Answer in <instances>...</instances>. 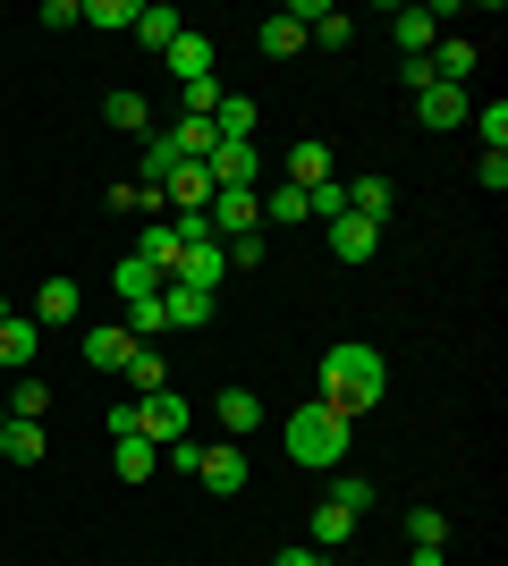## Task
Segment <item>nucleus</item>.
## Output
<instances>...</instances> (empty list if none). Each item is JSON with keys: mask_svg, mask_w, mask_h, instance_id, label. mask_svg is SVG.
Returning a JSON list of instances; mask_svg holds the SVG:
<instances>
[{"mask_svg": "<svg viewBox=\"0 0 508 566\" xmlns=\"http://www.w3.org/2000/svg\"><path fill=\"white\" fill-rule=\"evenodd\" d=\"M0 406H9V423H43L51 389H43V380H34V373H25V380H18V389H9V398H0Z\"/></svg>", "mask_w": 508, "mask_h": 566, "instance_id": "26", "label": "nucleus"}, {"mask_svg": "<svg viewBox=\"0 0 508 566\" xmlns=\"http://www.w3.org/2000/svg\"><path fill=\"white\" fill-rule=\"evenodd\" d=\"M220 262H238V271H255V262H263V237H255V229H246V237H229V254H220Z\"/></svg>", "mask_w": 508, "mask_h": 566, "instance_id": "36", "label": "nucleus"}, {"mask_svg": "<svg viewBox=\"0 0 508 566\" xmlns=\"http://www.w3.org/2000/svg\"><path fill=\"white\" fill-rule=\"evenodd\" d=\"M305 43H331V51H339V43H356V18H348V9H322V18L305 25Z\"/></svg>", "mask_w": 508, "mask_h": 566, "instance_id": "32", "label": "nucleus"}, {"mask_svg": "<svg viewBox=\"0 0 508 566\" xmlns=\"http://www.w3.org/2000/svg\"><path fill=\"white\" fill-rule=\"evenodd\" d=\"M390 34H398V51H407V60H424V51L440 43V18H433V9H398V18H390Z\"/></svg>", "mask_w": 508, "mask_h": 566, "instance_id": "16", "label": "nucleus"}, {"mask_svg": "<svg viewBox=\"0 0 508 566\" xmlns=\"http://www.w3.org/2000/svg\"><path fill=\"white\" fill-rule=\"evenodd\" d=\"M415 566H449V558H440V549H415Z\"/></svg>", "mask_w": 508, "mask_h": 566, "instance_id": "39", "label": "nucleus"}, {"mask_svg": "<svg viewBox=\"0 0 508 566\" xmlns=\"http://www.w3.org/2000/svg\"><path fill=\"white\" fill-rule=\"evenodd\" d=\"M373 245H382V229H373V220H356V212L331 220V254L348 262V271H356V262H373Z\"/></svg>", "mask_w": 508, "mask_h": 566, "instance_id": "11", "label": "nucleus"}, {"mask_svg": "<svg viewBox=\"0 0 508 566\" xmlns=\"http://www.w3.org/2000/svg\"><path fill=\"white\" fill-rule=\"evenodd\" d=\"M390 203H398V195H390V178H356V187H348V212L373 220V229L390 220Z\"/></svg>", "mask_w": 508, "mask_h": 566, "instance_id": "21", "label": "nucleus"}, {"mask_svg": "<svg viewBox=\"0 0 508 566\" xmlns=\"http://www.w3.org/2000/svg\"><path fill=\"white\" fill-rule=\"evenodd\" d=\"M153 203H169V212H204V203H212V178H204V161H178L162 178V195H153Z\"/></svg>", "mask_w": 508, "mask_h": 566, "instance_id": "8", "label": "nucleus"}, {"mask_svg": "<svg viewBox=\"0 0 508 566\" xmlns=\"http://www.w3.org/2000/svg\"><path fill=\"white\" fill-rule=\"evenodd\" d=\"M415 118H424V127H466L475 102H466V85H424V94H415Z\"/></svg>", "mask_w": 508, "mask_h": 566, "instance_id": "9", "label": "nucleus"}, {"mask_svg": "<svg viewBox=\"0 0 508 566\" xmlns=\"http://www.w3.org/2000/svg\"><path fill=\"white\" fill-rule=\"evenodd\" d=\"M195 482L212 499H229V491H246V449H204V465H195Z\"/></svg>", "mask_w": 508, "mask_h": 566, "instance_id": "13", "label": "nucleus"}, {"mask_svg": "<svg viewBox=\"0 0 508 566\" xmlns=\"http://www.w3.org/2000/svg\"><path fill=\"white\" fill-rule=\"evenodd\" d=\"M127 389H136V398L169 389V364H162V347H136V355H127Z\"/></svg>", "mask_w": 508, "mask_h": 566, "instance_id": "25", "label": "nucleus"}, {"mask_svg": "<svg viewBox=\"0 0 508 566\" xmlns=\"http://www.w3.org/2000/svg\"><path fill=\"white\" fill-rule=\"evenodd\" d=\"M0 423H9V406H0Z\"/></svg>", "mask_w": 508, "mask_h": 566, "instance_id": "40", "label": "nucleus"}, {"mask_svg": "<svg viewBox=\"0 0 508 566\" xmlns=\"http://www.w3.org/2000/svg\"><path fill=\"white\" fill-rule=\"evenodd\" d=\"M136 431H145L153 449H162V440H187V398H178V389H153V398H136Z\"/></svg>", "mask_w": 508, "mask_h": 566, "instance_id": "4", "label": "nucleus"}, {"mask_svg": "<svg viewBox=\"0 0 508 566\" xmlns=\"http://www.w3.org/2000/svg\"><path fill=\"white\" fill-rule=\"evenodd\" d=\"M263 51H271V60H297V51H305V25H297L289 9H280V18L263 25Z\"/></svg>", "mask_w": 508, "mask_h": 566, "instance_id": "31", "label": "nucleus"}, {"mask_svg": "<svg viewBox=\"0 0 508 566\" xmlns=\"http://www.w3.org/2000/svg\"><path fill=\"white\" fill-rule=\"evenodd\" d=\"M322 566H339V558H322Z\"/></svg>", "mask_w": 508, "mask_h": 566, "instance_id": "41", "label": "nucleus"}, {"mask_svg": "<svg viewBox=\"0 0 508 566\" xmlns=\"http://www.w3.org/2000/svg\"><path fill=\"white\" fill-rule=\"evenodd\" d=\"M280 566H322V549H280Z\"/></svg>", "mask_w": 508, "mask_h": 566, "instance_id": "38", "label": "nucleus"}, {"mask_svg": "<svg viewBox=\"0 0 508 566\" xmlns=\"http://www.w3.org/2000/svg\"><path fill=\"white\" fill-rule=\"evenodd\" d=\"M120 296H127V305H136V296H162V280H153L145 262L127 254V262H120Z\"/></svg>", "mask_w": 508, "mask_h": 566, "instance_id": "35", "label": "nucleus"}, {"mask_svg": "<svg viewBox=\"0 0 508 566\" xmlns=\"http://www.w3.org/2000/svg\"><path fill=\"white\" fill-rule=\"evenodd\" d=\"M220 423H229V431H255V423H263V398H255V389H220Z\"/></svg>", "mask_w": 508, "mask_h": 566, "instance_id": "30", "label": "nucleus"}, {"mask_svg": "<svg viewBox=\"0 0 508 566\" xmlns=\"http://www.w3.org/2000/svg\"><path fill=\"white\" fill-rule=\"evenodd\" d=\"M136 262H145L153 280H169V271H178V220H169V229H145V237H136Z\"/></svg>", "mask_w": 508, "mask_h": 566, "instance_id": "19", "label": "nucleus"}, {"mask_svg": "<svg viewBox=\"0 0 508 566\" xmlns=\"http://www.w3.org/2000/svg\"><path fill=\"white\" fill-rule=\"evenodd\" d=\"M204 178H212V187H255V178H263V153H255V144H212V153H204Z\"/></svg>", "mask_w": 508, "mask_h": 566, "instance_id": "6", "label": "nucleus"}, {"mask_svg": "<svg viewBox=\"0 0 508 566\" xmlns=\"http://www.w3.org/2000/svg\"><path fill=\"white\" fill-rule=\"evenodd\" d=\"M263 220H271V229H297V220H314V212H305V187H271V195H263Z\"/></svg>", "mask_w": 508, "mask_h": 566, "instance_id": "28", "label": "nucleus"}, {"mask_svg": "<svg viewBox=\"0 0 508 566\" xmlns=\"http://www.w3.org/2000/svg\"><path fill=\"white\" fill-rule=\"evenodd\" d=\"M162 60H169V76H178V94H187V85H204V76H212L220 51H212V34H204V25H178V43H169Z\"/></svg>", "mask_w": 508, "mask_h": 566, "instance_id": "3", "label": "nucleus"}, {"mask_svg": "<svg viewBox=\"0 0 508 566\" xmlns=\"http://www.w3.org/2000/svg\"><path fill=\"white\" fill-rule=\"evenodd\" d=\"M162 449H169V473H187V482H195V465H204V449H195V440H162Z\"/></svg>", "mask_w": 508, "mask_h": 566, "instance_id": "37", "label": "nucleus"}, {"mask_svg": "<svg viewBox=\"0 0 508 566\" xmlns=\"http://www.w3.org/2000/svg\"><path fill=\"white\" fill-rule=\"evenodd\" d=\"M348 431H356V423H348V415H339V406H297V415H289V465H314V473H331L339 465V457H348Z\"/></svg>", "mask_w": 508, "mask_h": 566, "instance_id": "2", "label": "nucleus"}, {"mask_svg": "<svg viewBox=\"0 0 508 566\" xmlns=\"http://www.w3.org/2000/svg\"><path fill=\"white\" fill-rule=\"evenodd\" d=\"M178 25H187L178 9H162V0H136V34H145V51H169V43H178Z\"/></svg>", "mask_w": 508, "mask_h": 566, "instance_id": "18", "label": "nucleus"}, {"mask_svg": "<svg viewBox=\"0 0 508 566\" xmlns=\"http://www.w3.org/2000/svg\"><path fill=\"white\" fill-rule=\"evenodd\" d=\"M382 389H390V373H382V355L364 347V338H348V347L322 355V406H339L348 423H356V415H373V406H382Z\"/></svg>", "mask_w": 508, "mask_h": 566, "instance_id": "1", "label": "nucleus"}, {"mask_svg": "<svg viewBox=\"0 0 508 566\" xmlns=\"http://www.w3.org/2000/svg\"><path fill=\"white\" fill-rule=\"evenodd\" d=\"M127 355H136V338H127L120 322H102V331H85V364H94V373H127Z\"/></svg>", "mask_w": 508, "mask_h": 566, "instance_id": "15", "label": "nucleus"}, {"mask_svg": "<svg viewBox=\"0 0 508 566\" xmlns=\"http://www.w3.org/2000/svg\"><path fill=\"white\" fill-rule=\"evenodd\" d=\"M162 305H169V331H204L220 296H212V287H178V280H169V287H162Z\"/></svg>", "mask_w": 508, "mask_h": 566, "instance_id": "12", "label": "nucleus"}, {"mask_svg": "<svg viewBox=\"0 0 508 566\" xmlns=\"http://www.w3.org/2000/svg\"><path fill=\"white\" fill-rule=\"evenodd\" d=\"M407 542L415 549H449V516H440V507H407Z\"/></svg>", "mask_w": 508, "mask_h": 566, "instance_id": "29", "label": "nucleus"}, {"mask_svg": "<svg viewBox=\"0 0 508 566\" xmlns=\"http://www.w3.org/2000/svg\"><path fill=\"white\" fill-rule=\"evenodd\" d=\"M111 473H120V482H153V440L145 431H127L120 449H111Z\"/></svg>", "mask_w": 508, "mask_h": 566, "instance_id": "23", "label": "nucleus"}, {"mask_svg": "<svg viewBox=\"0 0 508 566\" xmlns=\"http://www.w3.org/2000/svg\"><path fill=\"white\" fill-rule=\"evenodd\" d=\"M305 533H314V542H305V549H322V558H331L339 542H356V507H348V499H322Z\"/></svg>", "mask_w": 508, "mask_h": 566, "instance_id": "10", "label": "nucleus"}, {"mask_svg": "<svg viewBox=\"0 0 508 566\" xmlns=\"http://www.w3.org/2000/svg\"><path fill=\"white\" fill-rule=\"evenodd\" d=\"M169 280H178V287H212V296H220V237H187Z\"/></svg>", "mask_w": 508, "mask_h": 566, "instance_id": "7", "label": "nucleus"}, {"mask_svg": "<svg viewBox=\"0 0 508 566\" xmlns=\"http://www.w3.org/2000/svg\"><path fill=\"white\" fill-rule=\"evenodd\" d=\"M322 178H331V144L305 136V144L289 153V178H280V187H322Z\"/></svg>", "mask_w": 508, "mask_h": 566, "instance_id": "20", "label": "nucleus"}, {"mask_svg": "<svg viewBox=\"0 0 508 566\" xmlns=\"http://www.w3.org/2000/svg\"><path fill=\"white\" fill-rule=\"evenodd\" d=\"M120 331L136 338V347H153V338L169 331V305H162V296H136V305H127V322H120Z\"/></svg>", "mask_w": 508, "mask_h": 566, "instance_id": "22", "label": "nucleus"}, {"mask_svg": "<svg viewBox=\"0 0 508 566\" xmlns=\"http://www.w3.org/2000/svg\"><path fill=\"white\" fill-rule=\"evenodd\" d=\"M76 296H85L76 280H43V287H34V331H60V322H76Z\"/></svg>", "mask_w": 508, "mask_h": 566, "instance_id": "14", "label": "nucleus"}, {"mask_svg": "<svg viewBox=\"0 0 508 566\" xmlns=\"http://www.w3.org/2000/svg\"><path fill=\"white\" fill-rule=\"evenodd\" d=\"M0 457L9 465H43V423H0Z\"/></svg>", "mask_w": 508, "mask_h": 566, "instance_id": "24", "label": "nucleus"}, {"mask_svg": "<svg viewBox=\"0 0 508 566\" xmlns=\"http://www.w3.org/2000/svg\"><path fill=\"white\" fill-rule=\"evenodd\" d=\"M102 118H111V127H127V136H153V111H145V94H111V102H102Z\"/></svg>", "mask_w": 508, "mask_h": 566, "instance_id": "27", "label": "nucleus"}, {"mask_svg": "<svg viewBox=\"0 0 508 566\" xmlns=\"http://www.w3.org/2000/svg\"><path fill=\"white\" fill-rule=\"evenodd\" d=\"M475 127H484V153H508V102H484Z\"/></svg>", "mask_w": 508, "mask_h": 566, "instance_id": "33", "label": "nucleus"}, {"mask_svg": "<svg viewBox=\"0 0 508 566\" xmlns=\"http://www.w3.org/2000/svg\"><path fill=\"white\" fill-rule=\"evenodd\" d=\"M43 331H34V313H0V364H34Z\"/></svg>", "mask_w": 508, "mask_h": 566, "instance_id": "17", "label": "nucleus"}, {"mask_svg": "<svg viewBox=\"0 0 508 566\" xmlns=\"http://www.w3.org/2000/svg\"><path fill=\"white\" fill-rule=\"evenodd\" d=\"M76 18H85V25H136V0H85Z\"/></svg>", "mask_w": 508, "mask_h": 566, "instance_id": "34", "label": "nucleus"}, {"mask_svg": "<svg viewBox=\"0 0 508 566\" xmlns=\"http://www.w3.org/2000/svg\"><path fill=\"white\" fill-rule=\"evenodd\" d=\"M204 220H212V237L220 229H263V195H255V187H212V203H204Z\"/></svg>", "mask_w": 508, "mask_h": 566, "instance_id": "5", "label": "nucleus"}]
</instances>
